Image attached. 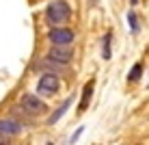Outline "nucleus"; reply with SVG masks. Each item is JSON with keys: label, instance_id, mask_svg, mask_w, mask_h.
Returning a JSON list of instances; mask_svg holds the SVG:
<instances>
[{"label": "nucleus", "instance_id": "nucleus-8", "mask_svg": "<svg viewBox=\"0 0 149 145\" xmlns=\"http://www.w3.org/2000/svg\"><path fill=\"white\" fill-rule=\"evenodd\" d=\"M71 102H74V97H67V100H65L63 104H61V106H58V108H56V111L52 113V115L48 117V123H50V126H54V123H56V121H58L61 117L65 115V111H67V108L71 106Z\"/></svg>", "mask_w": 149, "mask_h": 145}, {"label": "nucleus", "instance_id": "nucleus-6", "mask_svg": "<svg viewBox=\"0 0 149 145\" xmlns=\"http://www.w3.org/2000/svg\"><path fill=\"white\" fill-rule=\"evenodd\" d=\"M22 132V123L13 117H0V134L4 137H17Z\"/></svg>", "mask_w": 149, "mask_h": 145}, {"label": "nucleus", "instance_id": "nucleus-11", "mask_svg": "<svg viewBox=\"0 0 149 145\" xmlns=\"http://www.w3.org/2000/svg\"><path fill=\"white\" fill-rule=\"evenodd\" d=\"M127 22H130L132 33H138V20H136V13H134V11H130V13H127Z\"/></svg>", "mask_w": 149, "mask_h": 145}, {"label": "nucleus", "instance_id": "nucleus-10", "mask_svg": "<svg viewBox=\"0 0 149 145\" xmlns=\"http://www.w3.org/2000/svg\"><path fill=\"white\" fill-rule=\"evenodd\" d=\"M141 74H143V65H141V63H136L134 67H132V71L127 74V80H130V82H136L138 78H141Z\"/></svg>", "mask_w": 149, "mask_h": 145}, {"label": "nucleus", "instance_id": "nucleus-2", "mask_svg": "<svg viewBox=\"0 0 149 145\" xmlns=\"http://www.w3.org/2000/svg\"><path fill=\"white\" fill-rule=\"evenodd\" d=\"M19 108H22L24 113H28V115H43L45 111H48V106H45V102L37 97L35 93H24L22 97H19Z\"/></svg>", "mask_w": 149, "mask_h": 145}, {"label": "nucleus", "instance_id": "nucleus-1", "mask_svg": "<svg viewBox=\"0 0 149 145\" xmlns=\"http://www.w3.org/2000/svg\"><path fill=\"white\" fill-rule=\"evenodd\" d=\"M69 18H71V7L65 0H54V2H50L48 7H45V20H48V24H52L54 28H58L61 24H65Z\"/></svg>", "mask_w": 149, "mask_h": 145}, {"label": "nucleus", "instance_id": "nucleus-7", "mask_svg": "<svg viewBox=\"0 0 149 145\" xmlns=\"http://www.w3.org/2000/svg\"><path fill=\"white\" fill-rule=\"evenodd\" d=\"M93 89H95V82L89 80V82L84 85V89H82V100H80V106H78L80 113H84L86 108H89V102H91V95H93Z\"/></svg>", "mask_w": 149, "mask_h": 145}, {"label": "nucleus", "instance_id": "nucleus-9", "mask_svg": "<svg viewBox=\"0 0 149 145\" xmlns=\"http://www.w3.org/2000/svg\"><path fill=\"white\" fill-rule=\"evenodd\" d=\"M110 41H112V35L108 33V35H106V37H104V48H102V56H104V59L106 61H110Z\"/></svg>", "mask_w": 149, "mask_h": 145}, {"label": "nucleus", "instance_id": "nucleus-5", "mask_svg": "<svg viewBox=\"0 0 149 145\" xmlns=\"http://www.w3.org/2000/svg\"><path fill=\"white\" fill-rule=\"evenodd\" d=\"M48 39L52 41V46H71V41H74V30L69 28H52L48 33Z\"/></svg>", "mask_w": 149, "mask_h": 145}, {"label": "nucleus", "instance_id": "nucleus-3", "mask_svg": "<svg viewBox=\"0 0 149 145\" xmlns=\"http://www.w3.org/2000/svg\"><path fill=\"white\" fill-rule=\"evenodd\" d=\"M58 89H61V80H58L56 74H43L37 82V93H41V95H45V97L56 95Z\"/></svg>", "mask_w": 149, "mask_h": 145}, {"label": "nucleus", "instance_id": "nucleus-4", "mask_svg": "<svg viewBox=\"0 0 149 145\" xmlns=\"http://www.w3.org/2000/svg\"><path fill=\"white\" fill-rule=\"evenodd\" d=\"M45 59L56 63V65H69L71 59H74V50H71V46H52L48 50Z\"/></svg>", "mask_w": 149, "mask_h": 145}, {"label": "nucleus", "instance_id": "nucleus-12", "mask_svg": "<svg viewBox=\"0 0 149 145\" xmlns=\"http://www.w3.org/2000/svg\"><path fill=\"white\" fill-rule=\"evenodd\" d=\"M82 132H84V128H82V126H80V128H78V130H76L74 134H71V139H69V143H76V141H78V137H80V134H82Z\"/></svg>", "mask_w": 149, "mask_h": 145}, {"label": "nucleus", "instance_id": "nucleus-13", "mask_svg": "<svg viewBox=\"0 0 149 145\" xmlns=\"http://www.w3.org/2000/svg\"><path fill=\"white\" fill-rule=\"evenodd\" d=\"M0 145H9V137H4V134H0Z\"/></svg>", "mask_w": 149, "mask_h": 145}, {"label": "nucleus", "instance_id": "nucleus-14", "mask_svg": "<svg viewBox=\"0 0 149 145\" xmlns=\"http://www.w3.org/2000/svg\"><path fill=\"white\" fill-rule=\"evenodd\" d=\"M91 2H93V4H97V2H100V0H91Z\"/></svg>", "mask_w": 149, "mask_h": 145}]
</instances>
